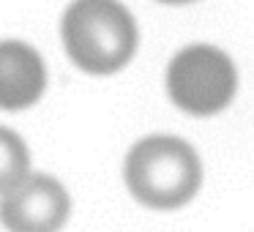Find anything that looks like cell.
Masks as SVG:
<instances>
[{
    "label": "cell",
    "instance_id": "6da1fadb",
    "mask_svg": "<svg viewBox=\"0 0 254 232\" xmlns=\"http://www.w3.org/2000/svg\"><path fill=\"white\" fill-rule=\"evenodd\" d=\"M68 58L85 74L107 77L128 66L137 52V22L118 0H74L61 22Z\"/></svg>",
    "mask_w": 254,
    "mask_h": 232
},
{
    "label": "cell",
    "instance_id": "7a4b0ae2",
    "mask_svg": "<svg viewBox=\"0 0 254 232\" xmlns=\"http://www.w3.org/2000/svg\"><path fill=\"white\" fill-rule=\"evenodd\" d=\"M123 175L137 202L153 210H175L199 191L202 164L189 142L156 134L128 150Z\"/></svg>",
    "mask_w": 254,
    "mask_h": 232
},
{
    "label": "cell",
    "instance_id": "3957f363",
    "mask_svg": "<svg viewBox=\"0 0 254 232\" xmlns=\"http://www.w3.org/2000/svg\"><path fill=\"white\" fill-rule=\"evenodd\" d=\"M238 90V71L230 55L210 44L181 50L167 68V93L172 104L197 117L221 112Z\"/></svg>",
    "mask_w": 254,
    "mask_h": 232
},
{
    "label": "cell",
    "instance_id": "277c9868",
    "mask_svg": "<svg viewBox=\"0 0 254 232\" xmlns=\"http://www.w3.org/2000/svg\"><path fill=\"white\" fill-rule=\"evenodd\" d=\"M71 213L66 188L50 175L30 172L0 194V224L8 232H61Z\"/></svg>",
    "mask_w": 254,
    "mask_h": 232
},
{
    "label": "cell",
    "instance_id": "5b68a950",
    "mask_svg": "<svg viewBox=\"0 0 254 232\" xmlns=\"http://www.w3.org/2000/svg\"><path fill=\"white\" fill-rule=\"evenodd\" d=\"M47 68L41 55L22 41H0V110L19 112L44 96Z\"/></svg>",
    "mask_w": 254,
    "mask_h": 232
},
{
    "label": "cell",
    "instance_id": "8992f818",
    "mask_svg": "<svg viewBox=\"0 0 254 232\" xmlns=\"http://www.w3.org/2000/svg\"><path fill=\"white\" fill-rule=\"evenodd\" d=\"M30 175V153L14 131L0 126V194Z\"/></svg>",
    "mask_w": 254,
    "mask_h": 232
},
{
    "label": "cell",
    "instance_id": "52a82bcc",
    "mask_svg": "<svg viewBox=\"0 0 254 232\" xmlns=\"http://www.w3.org/2000/svg\"><path fill=\"white\" fill-rule=\"evenodd\" d=\"M161 3H170V6H181V3H194V0H161Z\"/></svg>",
    "mask_w": 254,
    "mask_h": 232
}]
</instances>
